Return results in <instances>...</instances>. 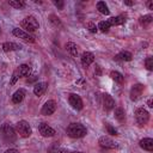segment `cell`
<instances>
[{"mask_svg": "<svg viewBox=\"0 0 153 153\" xmlns=\"http://www.w3.org/2000/svg\"><path fill=\"white\" fill-rule=\"evenodd\" d=\"M98 143H99V146L102 147V148H105V149H115V148H117L118 146H117V143L111 139V137H109V136H100L99 139H98Z\"/></svg>", "mask_w": 153, "mask_h": 153, "instance_id": "7", "label": "cell"}, {"mask_svg": "<svg viewBox=\"0 0 153 153\" xmlns=\"http://www.w3.org/2000/svg\"><path fill=\"white\" fill-rule=\"evenodd\" d=\"M80 60H81V65H82V67L87 68L91 63H93V61H94V55H93L91 51H84V53L81 54Z\"/></svg>", "mask_w": 153, "mask_h": 153, "instance_id": "12", "label": "cell"}, {"mask_svg": "<svg viewBox=\"0 0 153 153\" xmlns=\"http://www.w3.org/2000/svg\"><path fill=\"white\" fill-rule=\"evenodd\" d=\"M114 115H115V118H116L120 123L126 122V111H124L123 108H116Z\"/></svg>", "mask_w": 153, "mask_h": 153, "instance_id": "18", "label": "cell"}, {"mask_svg": "<svg viewBox=\"0 0 153 153\" xmlns=\"http://www.w3.org/2000/svg\"><path fill=\"white\" fill-rule=\"evenodd\" d=\"M131 57H133V55L129 51H121L120 54H117L115 56L116 60H121V61H130Z\"/></svg>", "mask_w": 153, "mask_h": 153, "instance_id": "22", "label": "cell"}, {"mask_svg": "<svg viewBox=\"0 0 153 153\" xmlns=\"http://www.w3.org/2000/svg\"><path fill=\"white\" fill-rule=\"evenodd\" d=\"M8 5L14 7V8H23L25 6V2L23 0H10L8 1Z\"/></svg>", "mask_w": 153, "mask_h": 153, "instance_id": "27", "label": "cell"}, {"mask_svg": "<svg viewBox=\"0 0 153 153\" xmlns=\"http://www.w3.org/2000/svg\"><path fill=\"white\" fill-rule=\"evenodd\" d=\"M68 102H69V104L72 105V108L75 109V110H81L82 106H84L82 99L80 98V96H78V94H75V93H71V94L68 96Z\"/></svg>", "mask_w": 153, "mask_h": 153, "instance_id": "10", "label": "cell"}, {"mask_svg": "<svg viewBox=\"0 0 153 153\" xmlns=\"http://www.w3.org/2000/svg\"><path fill=\"white\" fill-rule=\"evenodd\" d=\"M16 131L22 136V137H29L31 134H32V129H31V126L22 120V121H18L17 124H16Z\"/></svg>", "mask_w": 153, "mask_h": 153, "instance_id": "4", "label": "cell"}, {"mask_svg": "<svg viewBox=\"0 0 153 153\" xmlns=\"http://www.w3.org/2000/svg\"><path fill=\"white\" fill-rule=\"evenodd\" d=\"M0 136L5 143H13L17 140L16 129L8 123H4L0 127Z\"/></svg>", "mask_w": 153, "mask_h": 153, "instance_id": "1", "label": "cell"}, {"mask_svg": "<svg viewBox=\"0 0 153 153\" xmlns=\"http://www.w3.org/2000/svg\"><path fill=\"white\" fill-rule=\"evenodd\" d=\"M22 49V45L20 44H17L14 42H5L2 43V50L8 53V51H14V50H20Z\"/></svg>", "mask_w": 153, "mask_h": 153, "instance_id": "17", "label": "cell"}, {"mask_svg": "<svg viewBox=\"0 0 153 153\" xmlns=\"http://www.w3.org/2000/svg\"><path fill=\"white\" fill-rule=\"evenodd\" d=\"M145 66L148 71H152L153 69V57L152 56H148L146 60H145Z\"/></svg>", "mask_w": 153, "mask_h": 153, "instance_id": "29", "label": "cell"}, {"mask_svg": "<svg viewBox=\"0 0 153 153\" xmlns=\"http://www.w3.org/2000/svg\"><path fill=\"white\" fill-rule=\"evenodd\" d=\"M66 50L69 53V55H72L73 57L78 56V45L74 42H67L66 43Z\"/></svg>", "mask_w": 153, "mask_h": 153, "instance_id": "20", "label": "cell"}, {"mask_svg": "<svg viewBox=\"0 0 153 153\" xmlns=\"http://www.w3.org/2000/svg\"><path fill=\"white\" fill-rule=\"evenodd\" d=\"M105 128H106V130H108L109 134H111V135H118L117 134V130L114 127H111L110 124H105Z\"/></svg>", "mask_w": 153, "mask_h": 153, "instance_id": "32", "label": "cell"}, {"mask_svg": "<svg viewBox=\"0 0 153 153\" xmlns=\"http://www.w3.org/2000/svg\"><path fill=\"white\" fill-rule=\"evenodd\" d=\"M56 153H69L67 149H65V148H61V149H59Z\"/></svg>", "mask_w": 153, "mask_h": 153, "instance_id": "37", "label": "cell"}, {"mask_svg": "<svg viewBox=\"0 0 153 153\" xmlns=\"http://www.w3.org/2000/svg\"><path fill=\"white\" fill-rule=\"evenodd\" d=\"M135 118H136V122L139 126H145L148 123L149 121V112L143 109V108H137L135 110Z\"/></svg>", "mask_w": 153, "mask_h": 153, "instance_id": "5", "label": "cell"}, {"mask_svg": "<svg viewBox=\"0 0 153 153\" xmlns=\"http://www.w3.org/2000/svg\"><path fill=\"white\" fill-rule=\"evenodd\" d=\"M55 110H56V102L53 99H49L43 104V106L41 109V114L44 116H50L55 112Z\"/></svg>", "mask_w": 153, "mask_h": 153, "instance_id": "8", "label": "cell"}, {"mask_svg": "<svg viewBox=\"0 0 153 153\" xmlns=\"http://www.w3.org/2000/svg\"><path fill=\"white\" fill-rule=\"evenodd\" d=\"M47 88H48V82H45V81L38 82V84H36V85L33 86V93L39 97V96H42V94L45 93Z\"/></svg>", "mask_w": 153, "mask_h": 153, "instance_id": "16", "label": "cell"}, {"mask_svg": "<svg viewBox=\"0 0 153 153\" xmlns=\"http://www.w3.org/2000/svg\"><path fill=\"white\" fill-rule=\"evenodd\" d=\"M94 74H96V75H102V69H100V66H99V65H96Z\"/></svg>", "mask_w": 153, "mask_h": 153, "instance_id": "34", "label": "cell"}, {"mask_svg": "<svg viewBox=\"0 0 153 153\" xmlns=\"http://www.w3.org/2000/svg\"><path fill=\"white\" fill-rule=\"evenodd\" d=\"M143 90H145V86L142 84H135V85H133L131 88H130V93H129L130 99L135 102L139 98H141V96L143 93Z\"/></svg>", "mask_w": 153, "mask_h": 153, "instance_id": "9", "label": "cell"}, {"mask_svg": "<svg viewBox=\"0 0 153 153\" xmlns=\"http://www.w3.org/2000/svg\"><path fill=\"white\" fill-rule=\"evenodd\" d=\"M38 130H39V134L43 136V137H51L55 135V130L48 126L47 123H41L38 126Z\"/></svg>", "mask_w": 153, "mask_h": 153, "instance_id": "11", "label": "cell"}, {"mask_svg": "<svg viewBox=\"0 0 153 153\" xmlns=\"http://www.w3.org/2000/svg\"><path fill=\"white\" fill-rule=\"evenodd\" d=\"M148 106H149V108L153 106V105H152V99H148Z\"/></svg>", "mask_w": 153, "mask_h": 153, "instance_id": "39", "label": "cell"}, {"mask_svg": "<svg viewBox=\"0 0 153 153\" xmlns=\"http://www.w3.org/2000/svg\"><path fill=\"white\" fill-rule=\"evenodd\" d=\"M0 35H1V29H0Z\"/></svg>", "mask_w": 153, "mask_h": 153, "instance_id": "41", "label": "cell"}, {"mask_svg": "<svg viewBox=\"0 0 153 153\" xmlns=\"http://www.w3.org/2000/svg\"><path fill=\"white\" fill-rule=\"evenodd\" d=\"M103 108H104V110H106V111H110V110H112V109L115 108V100H114V98H112L110 94H108V93H104V94H103Z\"/></svg>", "mask_w": 153, "mask_h": 153, "instance_id": "13", "label": "cell"}, {"mask_svg": "<svg viewBox=\"0 0 153 153\" xmlns=\"http://www.w3.org/2000/svg\"><path fill=\"white\" fill-rule=\"evenodd\" d=\"M110 76H111L112 80H115V81L118 82V84H122V82L124 81V76H123L120 72H117V71H111V72H110Z\"/></svg>", "mask_w": 153, "mask_h": 153, "instance_id": "23", "label": "cell"}, {"mask_svg": "<svg viewBox=\"0 0 153 153\" xmlns=\"http://www.w3.org/2000/svg\"><path fill=\"white\" fill-rule=\"evenodd\" d=\"M17 69H18L20 76H27L31 73V67L29 65H20Z\"/></svg>", "mask_w": 153, "mask_h": 153, "instance_id": "21", "label": "cell"}, {"mask_svg": "<svg viewBox=\"0 0 153 153\" xmlns=\"http://www.w3.org/2000/svg\"><path fill=\"white\" fill-rule=\"evenodd\" d=\"M66 133L69 137H73V139H80V137H84L87 133L86 130V127L82 126L81 123H71L67 129H66Z\"/></svg>", "mask_w": 153, "mask_h": 153, "instance_id": "2", "label": "cell"}, {"mask_svg": "<svg viewBox=\"0 0 153 153\" xmlns=\"http://www.w3.org/2000/svg\"><path fill=\"white\" fill-rule=\"evenodd\" d=\"M49 22H50L54 26H61V20H60V18H59L57 16H55V14H50V16H49Z\"/></svg>", "mask_w": 153, "mask_h": 153, "instance_id": "28", "label": "cell"}, {"mask_svg": "<svg viewBox=\"0 0 153 153\" xmlns=\"http://www.w3.org/2000/svg\"><path fill=\"white\" fill-rule=\"evenodd\" d=\"M124 4H126V5H128V6H131V5H133V2H131V1H124Z\"/></svg>", "mask_w": 153, "mask_h": 153, "instance_id": "38", "label": "cell"}, {"mask_svg": "<svg viewBox=\"0 0 153 153\" xmlns=\"http://www.w3.org/2000/svg\"><path fill=\"white\" fill-rule=\"evenodd\" d=\"M54 5H55L59 10H62L63 6H65V2H63L62 0H55V1H54Z\"/></svg>", "mask_w": 153, "mask_h": 153, "instance_id": "33", "label": "cell"}, {"mask_svg": "<svg viewBox=\"0 0 153 153\" xmlns=\"http://www.w3.org/2000/svg\"><path fill=\"white\" fill-rule=\"evenodd\" d=\"M72 153H82V152H79V151H74V152H72Z\"/></svg>", "mask_w": 153, "mask_h": 153, "instance_id": "40", "label": "cell"}, {"mask_svg": "<svg viewBox=\"0 0 153 153\" xmlns=\"http://www.w3.org/2000/svg\"><path fill=\"white\" fill-rule=\"evenodd\" d=\"M139 145L145 151H148V152H152L153 151V139H151V137H143V139H141L140 142H139Z\"/></svg>", "mask_w": 153, "mask_h": 153, "instance_id": "15", "label": "cell"}, {"mask_svg": "<svg viewBox=\"0 0 153 153\" xmlns=\"http://www.w3.org/2000/svg\"><path fill=\"white\" fill-rule=\"evenodd\" d=\"M4 153H19V151L16 149V148H8V149H6Z\"/></svg>", "mask_w": 153, "mask_h": 153, "instance_id": "35", "label": "cell"}, {"mask_svg": "<svg viewBox=\"0 0 153 153\" xmlns=\"http://www.w3.org/2000/svg\"><path fill=\"white\" fill-rule=\"evenodd\" d=\"M20 26L23 29H25L26 31H30V32H33L38 29L39 24H38V20L33 17V16H27L25 17L22 22H20Z\"/></svg>", "mask_w": 153, "mask_h": 153, "instance_id": "3", "label": "cell"}, {"mask_svg": "<svg viewBox=\"0 0 153 153\" xmlns=\"http://www.w3.org/2000/svg\"><path fill=\"white\" fill-rule=\"evenodd\" d=\"M19 78H20V75H19V72H18V69H16V71L13 72V74H12V78H11V81H10V84H11V85H14Z\"/></svg>", "mask_w": 153, "mask_h": 153, "instance_id": "30", "label": "cell"}, {"mask_svg": "<svg viewBox=\"0 0 153 153\" xmlns=\"http://www.w3.org/2000/svg\"><path fill=\"white\" fill-rule=\"evenodd\" d=\"M146 6H147L149 10H153V1H152V0L147 1V2H146Z\"/></svg>", "mask_w": 153, "mask_h": 153, "instance_id": "36", "label": "cell"}, {"mask_svg": "<svg viewBox=\"0 0 153 153\" xmlns=\"http://www.w3.org/2000/svg\"><path fill=\"white\" fill-rule=\"evenodd\" d=\"M97 10H98L100 13H103V14H109V13H110L109 7H108V5H106L104 1H98V2H97Z\"/></svg>", "mask_w": 153, "mask_h": 153, "instance_id": "25", "label": "cell"}, {"mask_svg": "<svg viewBox=\"0 0 153 153\" xmlns=\"http://www.w3.org/2000/svg\"><path fill=\"white\" fill-rule=\"evenodd\" d=\"M86 27L88 29V31L90 32H92V33H94V32H97V26H96V24H93V23H87L86 24Z\"/></svg>", "mask_w": 153, "mask_h": 153, "instance_id": "31", "label": "cell"}, {"mask_svg": "<svg viewBox=\"0 0 153 153\" xmlns=\"http://www.w3.org/2000/svg\"><path fill=\"white\" fill-rule=\"evenodd\" d=\"M110 26H114V25H122L126 23V17L124 16H117V17H111L110 19H108Z\"/></svg>", "mask_w": 153, "mask_h": 153, "instance_id": "19", "label": "cell"}, {"mask_svg": "<svg viewBox=\"0 0 153 153\" xmlns=\"http://www.w3.org/2000/svg\"><path fill=\"white\" fill-rule=\"evenodd\" d=\"M110 27H111V26H110V24H109L108 20H102V22H99V24H98V26H97V29H99L102 32H108Z\"/></svg>", "mask_w": 153, "mask_h": 153, "instance_id": "26", "label": "cell"}, {"mask_svg": "<svg viewBox=\"0 0 153 153\" xmlns=\"http://www.w3.org/2000/svg\"><path fill=\"white\" fill-rule=\"evenodd\" d=\"M152 20H153V17H152L151 14H146V16H142V17H140V19H139L140 24H141L143 27L148 26V25L152 23Z\"/></svg>", "mask_w": 153, "mask_h": 153, "instance_id": "24", "label": "cell"}, {"mask_svg": "<svg viewBox=\"0 0 153 153\" xmlns=\"http://www.w3.org/2000/svg\"><path fill=\"white\" fill-rule=\"evenodd\" d=\"M24 98H25V90L19 88V90H17V91L12 94L11 100H12V103H13V104H19V103H22V102H23V99H24Z\"/></svg>", "mask_w": 153, "mask_h": 153, "instance_id": "14", "label": "cell"}, {"mask_svg": "<svg viewBox=\"0 0 153 153\" xmlns=\"http://www.w3.org/2000/svg\"><path fill=\"white\" fill-rule=\"evenodd\" d=\"M12 33H13L16 37H18V38L23 39V41H24V42H26V43H33V42H35V37H33V36H31L29 32L24 31L23 29L14 27V29L12 30Z\"/></svg>", "mask_w": 153, "mask_h": 153, "instance_id": "6", "label": "cell"}]
</instances>
